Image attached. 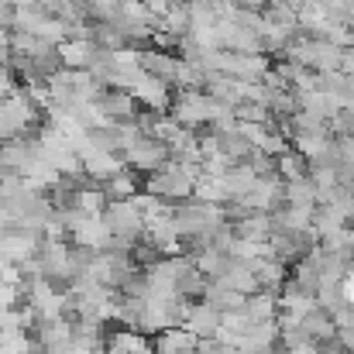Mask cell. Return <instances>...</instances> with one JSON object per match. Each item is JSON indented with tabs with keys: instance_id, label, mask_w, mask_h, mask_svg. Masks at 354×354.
Wrapping results in <instances>:
<instances>
[{
	"instance_id": "1",
	"label": "cell",
	"mask_w": 354,
	"mask_h": 354,
	"mask_svg": "<svg viewBox=\"0 0 354 354\" xmlns=\"http://www.w3.org/2000/svg\"><path fill=\"white\" fill-rule=\"evenodd\" d=\"M145 193L169 200V203H183L196 196V172L176 158H169L162 169H155L151 176H145Z\"/></svg>"
},
{
	"instance_id": "2",
	"label": "cell",
	"mask_w": 354,
	"mask_h": 354,
	"mask_svg": "<svg viewBox=\"0 0 354 354\" xmlns=\"http://www.w3.org/2000/svg\"><path fill=\"white\" fill-rule=\"evenodd\" d=\"M124 162L134 169V172H141V176H151L155 169H162L172 155H169V145L162 141V138H151V134H134L127 145H124Z\"/></svg>"
},
{
	"instance_id": "3",
	"label": "cell",
	"mask_w": 354,
	"mask_h": 354,
	"mask_svg": "<svg viewBox=\"0 0 354 354\" xmlns=\"http://www.w3.org/2000/svg\"><path fill=\"white\" fill-rule=\"evenodd\" d=\"M97 111H100V118L104 120H114V124H124V120H138V97L131 93V90H118V86H111V90H104V97L97 100Z\"/></svg>"
},
{
	"instance_id": "4",
	"label": "cell",
	"mask_w": 354,
	"mask_h": 354,
	"mask_svg": "<svg viewBox=\"0 0 354 354\" xmlns=\"http://www.w3.org/2000/svg\"><path fill=\"white\" fill-rule=\"evenodd\" d=\"M183 327H186L189 334H196L200 341H203V337H217L221 327H224V313H221L210 299H203V303H193V306H189Z\"/></svg>"
},
{
	"instance_id": "5",
	"label": "cell",
	"mask_w": 354,
	"mask_h": 354,
	"mask_svg": "<svg viewBox=\"0 0 354 354\" xmlns=\"http://www.w3.org/2000/svg\"><path fill=\"white\" fill-rule=\"evenodd\" d=\"M145 176L141 172H134L131 165H124L120 172H114L111 179H104L100 186H104V193H107V200H134L141 189H145V183H141Z\"/></svg>"
},
{
	"instance_id": "6",
	"label": "cell",
	"mask_w": 354,
	"mask_h": 354,
	"mask_svg": "<svg viewBox=\"0 0 354 354\" xmlns=\"http://www.w3.org/2000/svg\"><path fill=\"white\" fill-rule=\"evenodd\" d=\"M124 165H127V162H124L120 151H90V155H83V172H86L90 179H97V183L111 179Z\"/></svg>"
},
{
	"instance_id": "7",
	"label": "cell",
	"mask_w": 354,
	"mask_h": 354,
	"mask_svg": "<svg viewBox=\"0 0 354 354\" xmlns=\"http://www.w3.org/2000/svg\"><path fill=\"white\" fill-rule=\"evenodd\" d=\"M17 306H21V292H17V286L7 282V279H0V310H17Z\"/></svg>"
},
{
	"instance_id": "8",
	"label": "cell",
	"mask_w": 354,
	"mask_h": 354,
	"mask_svg": "<svg viewBox=\"0 0 354 354\" xmlns=\"http://www.w3.org/2000/svg\"><path fill=\"white\" fill-rule=\"evenodd\" d=\"M14 0H0V28H10L14 24Z\"/></svg>"
},
{
	"instance_id": "9",
	"label": "cell",
	"mask_w": 354,
	"mask_h": 354,
	"mask_svg": "<svg viewBox=\"0 0 354 354\" xmlns=\"http://www.w3.org/2000/svg\"><path fill=\"white\" fill-rule=\"evenodd\" d=\"M341 289H344V296H348V303L354 306V268L344 275V282H341Z\"/></svg>"
},
{
	"instance_id": "10",
	"label": "cell",
	"mask_w": 354,
	"mask_h": 354,
	"mask_svg": "<svg viewBox=\"0 0 354 354\" xmlns=\"http://www.w3.org/2000/svg\"><path fill=\"white\" fill-rule=\"evenodd\" d=\"M265 3L268 0H234V7H241V10H265Z\"/></svg>"
}]
</instances>
